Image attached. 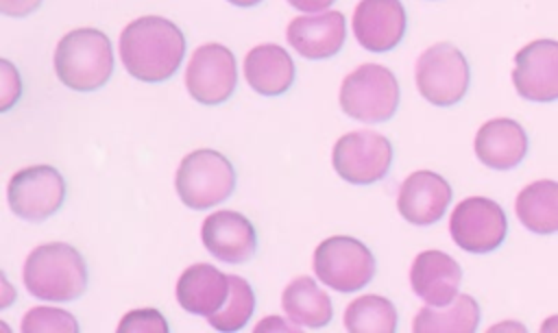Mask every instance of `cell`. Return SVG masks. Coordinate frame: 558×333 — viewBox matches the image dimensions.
<instances>
[{
	"label": "cell",
	"instance_id": "6da1fadb",
	"mask_svg": "<svg viewBox=\"0 0 558 333\" xmlns=\"http://www.w3.org/2000/svg\"><path fill=\"white\" fill-rule=\"evenodd\" d=\"M185 37L170 20L144 15L124 26L120 59L126 72L144 83L168 81L181 65Z\"/></svg>",
	"mask_w": 558,
	"mask_h": 333
},
{
	"label": "cell",
	"instance_id": "7a4b0ae2",
	"mask_svg": "<svg viewBox=\"0 0 558 333\" xmlns=\"http://www.w3.org/2000/svg\"><path fill=\"white\" fill-rule=\"evenodd\" d=\"M24 285L41 300H74L87 287V266L81 252L61 242L37 246L24 261Z\"/></svg>",
	"mask_w": 558,
	"mask_h": 333
},
{
	"label": "cell",
	"instance_id": "3957f363",
	"mask_svg": "<svg viewBox=\"0 0 558 333\" xmlns=\"http://www.w3.org/2000/svg\"><path fill=\"white\" fill-rule=\"evenodd\" d=\"M113 70L109 37L98 28H74L63 35L54 50V72L74 91L102 87Z\"/></svg>",
	"mask_w": 558,
	"mask_h": 333
},
{
	"label": "cell",
	"instance_id": "277c9868",
	"mask_svg": "<svg viewBox=\"0 0 558 333\" xmlns=\"http://www.w3.org/2000/svg\"><path fill=\"white\" fill-rule=\"evenodd\" d=\"M177 194L190 209H209L227 200L235 187L231 161L209 148L185 155L174 176Z\"/></svg>",
	"mask_w": 558,
	"mask_h": 333
},
{
	"label": "cell",
	"instance_id": "5b68a950",
	"mask_svg": "<svg viewBox=\"0 0 558 333\" xmlns=\"http://www.w3.org/2000/svg\"><path fill=\"white\" fill-rule=\"evenodd\" d=\"M399 104V83L395 74L377 63H364L340 87L342 111L357 122H386Z\"/></svg>",
	"mask_w": 558,
	"mask_h": 333
},
{
	"label": "cell",
	"instance_id": "8992f818",
	"mask_svg": "<svg viewBox=\"0 0 558 333\" xmlns=\"http://www.w3.org/2000/svg\"><path fill=\"white\" fill-rule=\"evenodd\" d=\"M469 63L449 41L429 46L416 61V87L436 107L460 102L469 89Z\"/></svg>",
	"mask_w": 558,
	"mask_h": 333
},
{
	"label": "cell",
	"instance_id": "52a82bcc",
	"mask_svg": "<svg viewBox=\"0 0 558 333\" xmlns=\"http://www.w3.org/2000/svg\"><path fill=\"white\" fill-rule=\"evenodd\" d=\"M314 272L336 292H355L373 279L375 259L360 239L333 235L316 246Z\"/></svg>",
	"mask_w": 558,
	"mask_h": 333
},
{
	"label": "cell",
	"instance_id": "ba28073f",
	"mask_svg": "<svg viewBox=\"0 0 558 333\" xmlns=\"http://www.w3.org/2000/svg\"><path fill=\"white\" fill-rule=\"evenodd\" d=\"M331 161L340 178L355 185H368L384 178L390 170L392 146L375 131H351L336 141Z\"/></svg>",
	"mask_w": 558,
	"mask_h": 333
},
{
	"label": "cell",
	"instance_id": "9c48e42d",
	"mask_svg": "<svg viewBox=\"0 0 558 333\" xmlns=\"http://www.w3.org/2000/svg\"><path fill=\"white\" fill-rule=\"evenodd\" d=\"M449 231L453 242L466 252H490L504 239L508 231L504 209L484 196H471L456 205Z\"/></svg>",
	"mask_w": 558,
	"mask_h": 333
},
{
	"label": "cell",
	"instance_id": "30bf717a",
	"mask_svg": "<svg viewBox=\"0 0 558 333\" xmlns=\"http://www.w3.org/2000/svg\"><path fill=\"white\" fill-rule=\"evenodd\" d=\"M7 198L15 215L39 222L63 205L65 181L52 165H31L11 176Z\"/></svg>",
	"mask_w": 558,
	"mask_h": 333
},
{
	"label": "cell",
	"instance_id": "8fae6325",
	"mask_svg": "<svg viewBox=\"0 0 558 333\" xmlns=\"http://www.w3.org/2000/svg\"><path fill=\"white\" fill-rule=\"evenodd\" d=\"M235 81V57L227 46L205 44L194 50L185 70V87L196 102H225L233 94Z\"/></svg>",
	"mask_w": 558,
	"mask_h": 333
},
{
	"label": "cell",
	"instance_id": "7c38bea8",
	"mask_svg": "<svg viewBox=\"0 0 558 333\" xmlns=\"http://www.w3.org/2000/svg\"><path fill=\"white\" fill-rule=\"evenodd\" d=\"M512 83L525 100H558V41L536 39L523 46L514 57Z\"/></svg>",
	"mask_w": 558,
	"mask_h": 333
},
{
	"label": "cell",
	"instance_id": "4fadbf2b",
	"mask_svg": "<svg viewBox=\"0 0 558 333\" xmlns=\"http://www.w3.org/2000/svg\"><path fill=\"white\" fill-rule=\"evenodd\" d=\"M351 24L362 48L388 52L403 39L405 11L401 0H360Z\"/></svg>",
	"mask_w": 558,
	"mask_h": 333
},
{
	"label": "cell",
	"instance_id": "5bb4252c",
	"mask_svg": "<svg viewBox=\"0 0 558 333\" xmlns=\"http://www.w3.org/2000/svg\"><path fill=\"white\" fill-rule=\"evenodd\" d=\"M451 202V187L449 183L432 172L418 170L412 172L399 187L397 209L410 224L427 226L438 222L445 215V209Z\"/></svg>",
	"mask_w": 558,
	"mask_h": 333
},
{
	"label": "cell",
	"instance_id": "9a60e30c",
	"mask_svg": "<svg viewBox=\"0 0 558 333\" xmlns=\"http://www.w3.org/2000/svg\"><path fill=\"white\" fill-rule=\"evenodd\" d=\"M201 237L205 248L220 261L244 263L253 257L257 235L248 218L238 211H216L203 220Z\"/></svg>",
	"mask_w": 558,
	"mask_h": 333
},
{
	"label": "cell",
	"instance_id": "2e32d148",
	"mask_svg": "<svg viewBox=\"0 0 558 333\" xmlns=\"http://www.w3.org/2000/svg\"><path fill=\"white\" fill-rule=\"evenodd\" d=\"M347 35V22L340 11H320L314 15L294 17L288 24V44L305 59L333 57Z\"/></svg>",
	"mask_w": 558,
	"mask_h": 333
},
{
	"label": "cell",
	"instance_id": "e0dca14e",
	"mask_svg": "<svg viewBox=\"0 0 558 333\" xmlns=\"http://www.w3.org/2000/svg\"><path fill=\"white\" fill-rule=\"evenodd\" d=\"M462 270L453 257L442 250H423L410 268V285L427 305H447L458 296Z\"/></svg>",
	"mask_w": 558,
	"mask_h": 333
},
{
	"label": "cell",
	"instance_id": "ac0fdd59",
	"mask_svg": "<svg viewBox=\"0 0 558 333\" xmlns=\"http://www.w3.org/2000/svg\"><path fill=\"white\" fill-rule=\"evenodd\" d=\"M525 152L527 135L523 126L510 118L488 120L475 135V155L493 170H510L519 165Z\"/></svg>",
	"mask_w": 558,
	"mask_h": 333
},
{
	"label": "cell",
	"instance_id": "d6986e66",
	"mask_svg": "<svg viewBox=\"0 0 558 333\" xmlns=\"http://www.w3.org/2000/svg\"><path fill=\"white\" fill-rule=\"evenodd\" d=\"M229 289V274L209 263H194L177 281V300L190 313L209 316L227 303Z\"/></svg>",
	"mask_w": 558,
	"mask_h": 333
},
{
	"label": "cell",
	"instance_id": "ffe728a7",
	"mask_svg": "<svg viewBox=\"0 0 558 333\" xmlns=\"http://www.w3.org/2000/svg\"><path fill=\"white\" fill-rule=\"evenodd\" d=\"M244 78L262 96H279L294 83L292 57L277 44H262L244 57Z\"/></svg>",
	"mask_w": 558,
	"mask_h": 333
},
{
	"label": "cell",
	"instance_id": "44dd1931",
	"mask_svg": "<svg viewBox=\"0 0 558 333\" xmlns=\"http://www.w3.org/2000/svg\"><path fill=\"white\" fill-rule=\"evenodd\" d=\"M281 307L292 322L310 329L325 326L333 316L329 296L310 276H296L286 285Z\"/></svg>",
	"mask_w": 558,
	"mask_h": 333
},
{
	"label": "cell",
	"instance_id": "7402d4cb",
	"mask_svg": "<svg viewBox=\"0 0 558 333\" xmlns=\"http://www.w3.org/2000/svg\"><path fill=\"white\" fill-rule=\"evenodd\" d=\"M517 218L532 233L549 235L558 231V183L549 178L525 185L514 205Z\"/></svg>",
	"mask_w": 558,
	"mask_h": 333
},
{
	"label": "cell",
	"instance_id": "603a6c76",
	"mask_svg": "<svg viewBox=\"0 0 558 333\" xmlns=\"http://www.w3.org/2000/svg\"><path fill=\"white\" fill-rule=\"evenodd\" d=\"M480 324V305L469 294H458L447 305H427L418 309L414 331H475Z\"/></svg>",
	"mask_w": 558,
	"mask_h": 333
},
{
	"label": "cell",
	"instance_id": "cb8c5ba5",
	"mask_svg": "<svg viewBox=\"0 0 558 333\" xmlns=\"http://www.w3.org/2000/svg\"><path fill=\"white\" fill-rule=\"evenodd\" d=\"M344 326L353 333H390L397 329V309L384 296H357L344 309Z\"/></svg>",
	"mask_w": 558,
	"mask_h": 333
},
{
	"label": "cell",
	"instance_id": "d4e9b609",
	"mask_svg": "<svg viewBox=\"0 0 558 333\" xmlns=\"http://www.w3.org/2000/svg\"><path fill=\"white\" fill-rule=\"evenodd\" d=\"M229 283H231V289H229V298L227 303L207 316L209 324L216 329V331H238L242 329L251 313H253V307H255V296H253V289L251 285L235 276V274H229Z\"/></svg>",
	"mask_w": 558,
	"mask_h": 333
},
{
	"label": "cell",
	"instance_id": "484cf974",
	"mask_svg": "<svg viewBox=\"0 0 558 333\" xmlns=\"http://www.w3.org/2000/svg\"><path fill=\"white\" fill-rule=\"evenodd\" d=\"M22 331H78V322L63 309L57 307H35L22 320Z\"/></svg>",
	"mask_w": 558,
	"mask_h": 333
},
{
	"label": "cell",
	"instance_id": "4316f807",
	"mask_svg": "<svg viewBox=\"0 0 558 333\" xmlns=\"http://www.w3.org/2000/svg\"><path fill=\"white\" fill-rule=\"evenodd\" d=\"M118 331H168V322L157 309H133L129 311L120 324Z\"/></svg>",
	"mask_w": 558,
	"mask_h": 333
},
{
	"label": "cell",
	"instance_id": "83f0119b",
	"mask_svg": "<svg viewBox=\"0 0 558 333\" xmlns=\"http://www.w3.org/2000/svg\"><path fill=\"white\" fill-rule=\"evenodd\" d=\"M0 83H2V89H0V111H7V109L13 107V102L22 94V81L17 76V70L7 59L0 61Z\"/></svg>",
	"mask_w": 558,
	"mask_h": 333
},
{
	"label": "cell",
	"instance_id": "f1b7e54d",
	"mask_svg": "<svg viewBox=\"0 0 558 333\" xmlns=\"http://www.w3.org/2000/svg\"><path fill=\"white\" fill-rule=\"evenodd\" d=\"M39 4L41 0H0V13L9 17H24L33 13Z\"/></svg>",
	"mask_w": 558,
	"mask_h": 333
},
{
	"label": "cell",
	"instance_id": "f546056e",
	"mask_svg": "<svg viewBox=\"0 0 558 333\" xmlns=\"http://www.w3.org/2000/svg\"><path fill=\"white\" fill-rule=\"evenodd\" d=\"M270 329H281V331H294V329H299V324L296 322H286V320H281V318H277V316H272V318H268V320H262V322H257V326H255V331H270Z\"/></svg>",
	"mask_w": 558,
	"mask_h": 333
},
{
	"label": "cell",
	"instance_id": "4dcf8cb0",
	"mask_svg": "<svg viewBox=\"0 0 558 333\" xmlns=\"http://www.w3.org/2000/svg\"><path fill=\"white\" fill-rule=\"evenodd\" d=\"M294 9L299 11H310V13H316V11H325L333 0H288Z\"/></svg>",
	"mask_w": 558,
	"mask_h": 333
},
{
	"label": "cell",
	"instance_id": "1f68e13d",
	"mask_svg": "<svg viewBox=\"0 0 558 333\" xmlns=\"http://www.w3.org/2000/svg\"><path fill=\"white\" fill-rule=\"evenodd\" d=\"M543 331H558V318H551V320L543 322Z\"/></svg>",
	"mask_w": 558,
	"mask_h": 333
},
{
	"label": "cell",
	"instance_id": "d6a6232c",
	"mask_svg": "<svg viewBox=\"0 0 558 333\" xmlns=\"http://www.w3.org/2000/svg\"><path fill=\"white\" fill-rule=\"evenodd\" d=\"M231 4H235V7H255L257 2H262V0H229Z\"/></svg>",
	"mask_w": 558,
	"mask_h": 333
}]
</instances>
